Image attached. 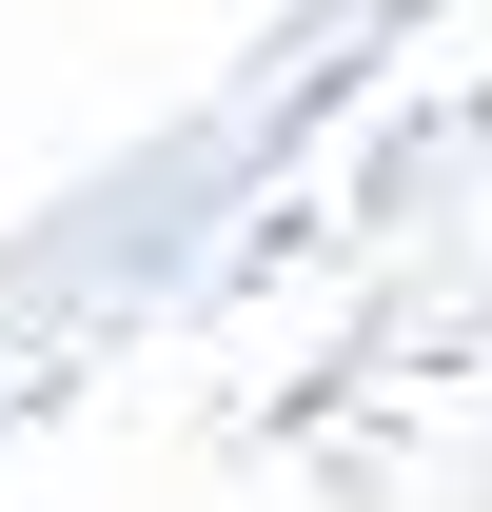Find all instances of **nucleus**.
I'll list each match as a JSON object with an SVG mask.
<instances>
[]
</instances>
